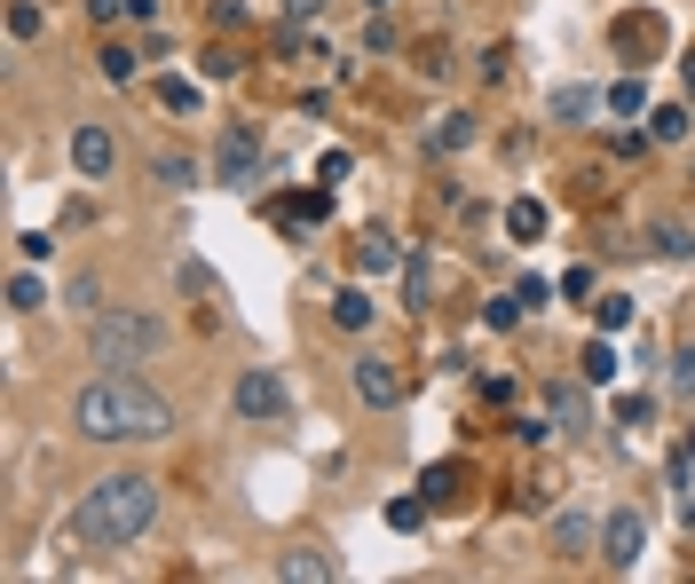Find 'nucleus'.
Listing matches in <instances>:
<instances>
[{"label":"nucleus","instance_id":"nucleus-21","mask_svg":"<svg viewBox=\"0 0 695 584\" xmlns=\"http://www.w3.org/2000/svg\"><path fill=\"white\" fill-rule=\"evenodd\" d=\"M427 505H435L427 490H419V498H395V505H387V529H404V537H411V529L427 522Z\"/></svg>","mask_w":695,"mask_h":584},{"label":"nucleus","instance_id":"nucleus-39","mask_svg":"<svg viewBox=\"0 0 695 584\" xmlns=\"http://www.w3.org/2000/svg\"><path fill=\"white\" fill-rule=\"evenodd\" d=\"M363 9H387V0H363Z\"/></svg>","mask_w":695,"mask_h":584},{"label":"nucleus","instance_id":"nucleus-36","mask_svg":"<svg viewBox=\"0 0 695 584\" xmlns=\"http://www.w3.org/2000/svg\"><path fill=\"white\" fill-rule=\"evenodd\" d=\"M301 16L316 24V16H324V0H285V24H301Z\"/></svg>","mask_w":695,"mask_h":584},{"label":"nucleus","instance_id":"nucleus-19","mask_svg":"<svg viewBox=\"0 0 695 584\" xmlns=\"http://www.w3.org/2000/svg\"><path fill=\"white\" fill-rule=\"evenodd\" d=\"M585 410H592V403H585V380H577V388H553V419H561V434L585 427Z\"/></svg>","mask_w":695,"mask_h":584},{"label":"nucleus","instance_id":"nucleus-25","mask_svg":"<svg viewBox=\"0 0 695 584\" xmlns=\"http://www.w3.org/2000/svg\"><path fill=\"white\" fill-rule=\"evenodd\" d=\"M656 253H664V261H695V237L664 222V229H656Z\"/></svg>","mask_w":695,"mask_h":584},{"label":"nucleus","instance_id":"nucleus-10","mask_svg":"<svg viewBox=\"0 0 695 584\" xmlns=\"http://www.w3.org/2000/svg\"><path fill=\"white\" fill-rule=\"evenodd\" d=\"M506 237H514V246H538V237H546V205L538 198H514L506 205Z\"/></svg>","mask_w":695,"mask_h":584},{"label":"nucleus","instance_id":"nucleus-24","mask_svg":"<svg viewBox=\"0 0 695 584\" xmlns=\"http://www.w3.org/2000/svg\"><path fill=\"white\" fill-rule=\"evenodd\" d=\"M9 308H16V317L40 308V277H32V269H16V277H9Z\"/></svg>","mask_w":695,"mask_h":584},{"label":"nucleus","instance_id":"nucleus-33","mask_svg":"<svg viewBox=\"0 0 695 584\" xmlns=\"http://www.w3.org/2000/svg\"><path fill=\"white\" fill-rule=\"evenodd\" d=\"M158 182H175V190H182V182H197V166H190V158H158Z\"/></svg>","mask_w":695,"mask_h":584},{"label":"nucleus","instance_id":"nucleus-23","mask_svg":"<svg viewBox=\"0 0 695 584\" xmlns=\"http://www.w3.org/2000/svg\"><path fill=\"white\" fill-rule=\"evenodd\" d=\"M333 324H340V332H363V324H372V300H363V293H340V300H333Z\"/></svg>","mask_w":695,"mask_h":584},{"label":"nucleus","instance_id":"nucleus-6","mask_svg":"<svg viewBox=\"0 0 695 584\" xmlns=\"http://www.w3.org/2000/svg\"><path fill=\"white\" fill-rule=\"evenodd\" d=\"M348 380H356V395L372 403V410H395V403H404V380H395V363H380V356H356Z\"/></svg>","mask_w":695,"mask_h":584},{"label":"nucleus","instance_id":"nucleus-28","mask_svg":"<svg viewBox=\"0 0 695 584\" xmlns=\"http://www.w3.org/2000/svg\"><path fill=\"white\" fill-rule=\"evenodd\" d=\"M475 143V119H443L435 127V151H467Z\"/></svg>","mask_w":695,"mask_h":584},{"label":"nucleus","instance_id":"nucleus-38","mask_svg":"<svg viewBox=\"0 0 695 584\" xmlns=\"http://www.w3.org/2000/svg\"><path fill=\"white\" fill-rule=\"evenodd\" d=\"M680 87H687V103H695V56H687V63H680Z\"/></svg>","mask_w":695,"mask_h":584},{"label":"nucleus","instance_id":"nucleus-3","mask_svg":"<svg viewBox=\"0 0 695 584\" xmlns=\"http://www.w3.org/2000/svg\"><path fill=\"white\" fill-rule=\"evenodd\" d=\"M87 348H95V363L127 371V363H151L158 348H167V324H158V317H135V308H119V317H95Z\"/></svg>","mask_w":695,"mask_h":584},{"label":"nucleus","instance_id":"nucleus-30","mask_svg":"<svg viewBox=\"0 0 695 584\" xmlns=\"http://www.w3.org/2000/svg\"><path fill=\"white\" fill-rule=\"evenodd\" d=\"M348 175H356V166H348V151H324V166H316V182H324V190H340Z\"/></svg>","mask_w":695,"mask_h":584},{"label":"nucleus","instance_id":"nucleus-29","mask_svg":"<svg viewBox=\"0 0 695 584\" xmlns=\"http://www.w3.org/2000/svg\"><path fill=\"white\" fill-rule=\"evenodd\" d=\"M104 80H119V87L135 80V48H119V40H111V48H104Z\"/></svg>","mask_w":695,"mask_h":584},{"label":"nucleus","instance_id":"nucleus-22","mask_svg":"<svg viewBox=\"0 0 695 584\" xmlns=\"http://www.w3.org/2000/svg\"><path fill=\"white\" fill-rule=\"evenodd\" d=\"M482 324H490V332H514V324H522V293H499V300H482Z\"/></svg>","mask_w":695,"mask_h":584},{"label":"nucleus","instance_id":"nucleus-26","mask_svg":"<svg viewBox=\"0 0 695 584\" xmlns=\"http://www.w3.org/2000/svg\"><path fill=\"white\" fill-rule=\"evenodd\" d=\"M9 40H40V9H32V0L9 9Z\"/></svg>","mask_w":695,"mask_h":584},{"label":"nucleus","instance_id":"nucleus-16","mask_svg":"<svg viewBox=\"0 0 695 584\" xmlns=\"http://www.w3.org/2000/svg\"><path fill=\"white\" fill-rule=\"evenodd\" d=\"M151 95H158V111H175V119H190V111H197V87H190V80H175V72L158 80Z\"/></svg>","mask_w":695,"mask_h":584},{"label":"nucleus","instance_id":"nucleus-12","mask_svg":"<svg viewBox=\"0 0 695 584\" xmlns=\"http://www.w3.org/2000/svg\"><path fill=\"white\" fill-rule=\"evenodd\" d=\"M577 380H585V388H601V380H616V348H609V332H601V339H592V348L577 356Z\"/></svg>","mask_w":695,"mask_h":584},{"label":"nucleus","instance_id":"nucleus-34","mask_svg":"<svg viewBox=\"0 0 695 584\" xmlns=\"http://www.w3.org/2000/svg\"><path fill=\"white\" fill-rule=\"evenodd\" d=\"M419 490H427V498H451V490H458V466H435V474H427Z\"/></svg>","mask_w":695,"mask_h":584},{"label":"nucleus","instance_id":"nucleus-2","mask_svg":"<svg viewBox=\"0 0 695 584\" xmlns=\"http://www.w3.org/2000/svg\"><path fill=\"white\" fill-rule=\"evenodd\" d=\"M151 522H158V482H151V474H104V482L80 498L72 537H87V545H135Z\"/></svg>","mask_w":695,"mask_h":584},{"label":"nucleus","instance_id":"nucleus-32","mask_svg":"<svg viewBox=\"0 0 695 584\" xmlns=\"http://www.w3.org/2000/svg\"><path fill=\"white\" fill-rule=\"evenodd\" d=\"M648 410H656L648 395H624V403H616V427H648Z\"/></svg>","mask_w":695,"mask_h":584},{"label":"nucleus","instance_id":"nucleus-17","mask_svg":"<svg viewBox=\"0 0 695 584\" xmlns=\"http://www.w3.org/2000/svg\"><path fill=\"white\" fill-rule=\"evenodd\" d=\"M687 119H695V103H672V111H656V119H648V143H680Z\"/></svg>","mask_w":695,"mask_h":584},{"label":"nucleus","instance_id":"nucleus-13","mask_svg":"<svg viewBox=\"0 0 695 584\" xmlns=\"http://www.w3.org/2000/svg\"><path fill=\"white\" fill-rule=\"evenodd\" d=\"M592 103H601L592 87H553V119H561V127H585V119H592Z\"/></svg>","mask_w":695,"mask_h":584},{"label":"nucleus","instance_id":"nucleus-20","mask_svg":"<svg viewBox=\"0 0 695 584\" xmlns=\"http://www.w3.org/2000/svg\"><path fill=\"white\" fill-rule=\"evenodd\" d=\"M63 308H80V317H104V277H72Z\"/></svg>","mask_w":695,"mask_h":584},{"label":"nucleus","instance_id":"nucleus-27","mask_svg":"<svg viewBox=\"0 0 695 584\" xmlns=\"http://www.w3.org/2000/svg\"><path fill=\"white\" fill-rule=\"evenodd\" d=\"M592 537H601V529H592V522H585V513H561V545H570V553H585V545H592Z\"/></svg>","mask_w":695,"mask_h":584},{"label":"nucleus","instance_id":"nucleus-37","mask_svg":"<svg viewBox=\"0 0 695 584\" xmlns=\"http://www.w3.org/2000/svg\"><path fill=\"white\" fill-rule=\"evenodd\" d=\"M87 16H95V24H111V16H127V0H87Z\"/></svg>","mask_w":695,"mask_h":584},{"label":"nucleus","instance_id":"nucleus-35","mask_svg":"<svg viewBox=\"0 0 695 584\" xmlns=\"http://www.w3.org/2000/svg\"><path fill=\"white\" fill-rule=\"evenodd\" d=\"M672 388H680V395H695V348H687V356H672Z\"/></svg>","mask_w":695,"mask_h":584},{"label":"nucleus","instance_id":"nucleus-7","mask_svg":"<svg viewBox=\"0 0 695 584\" xmlns=\"http://www.w3.org/2000/svg\"><path fill=\"white\" fill-rule=\"evenodd\" d=\"M72 166H80L87 182H104L111 166H119V143H111V127H80V134H72Z\"/></svg>","mask_w":695,"mask_h":584},{"label":"nucleus","instance_id":"nucleus-31","mask_svg":"<svg viewBox=\"0 0 695 584\" xmlns=\"http://www.w3.org/2000/svg\"><path fill=\"white\" fill-rule=\"evenodd\" d=\"M363 48H372V56H380V48H395V24H387V9H372V24H363Z\"/></svg>","mask_w":695,"mask_h":584},{"label":"nucleus","instance_id":"nucleus-11","mask_svg":"<svg viewBox=\"0 0 695 584\" xmlns=\"http://www.w3.org/2000/svg\"><path fill=\"white\" fill-rule=\"evenodd\" d=\"M356 269H363V277H387V269H395V237H387V229H363Z\"/></svg>","mask_w":695,"mask_h":584},{"label":"nucleus","instance_id":"nucleus-15","mask_svg":"<svg viewBox=\"0 0 695 584\" xmlns=\"http://www.w3.org/2000/svg\"><path fill=\"white\" fill-rule=\"evenodd\" d=\"M592 324H601L609 339H616V332H633V300H624V293H601V300H592Z\"/></svg>","mask_w":695,"mask_h":584},{"label":"nucleus","instance_id":"nucleus-1","mask_svg":"<svg viewBox=\"0 0 695 584\" xmlns=\"http://www.w3.org/2000/svg\"><path fill=\"white\" fill-rule=\"evenodd\" d=\"M72 427L87 442H167L175 434V403L158 388H143V380H127V371H111V380L80 388Z\"/></svg>","mask_w":695,"mask_h":584},{"label":"nucleus","instance_id":"nucleus-18","mask_svg":"<svg viewBox=\"0 0 695 584\" xmlns=\"http://www.w3.org/2000/svg\"><path fill=\"white\" fill-rule=\"evenodd\" d=\"M601 103H609L616 119H640V111H648V87H640V80H616V87H609Z\"/></svg>","mask_w":695,"mask_h":584},{"label":"nucleus","instance_id":"nucleus-8","mask_svg":"<svg viewBox=\"0 0 695 584\" xmlns=\"http://www.w3.org/2000/svg\"><path fill=\"white\" fill-rule=\"evenodd\" d=\"M214 166H221V182H253V175H261V143H253L245 127H229L221 151H214Z\"/></svg>","mask_w":695,"mask_h":584},{"label":"nucleus","instance_id":"nucleus-4","mask_svg":"<svg viewBox=\"0 0 695 584\" xmlns=\"http://www.w3.org/2000/svg\"><path fill=\"white\" fill-rule=\"evenodd\" d=\"M285 410H292V395H285V380H277V371H245V380H238V419L277 427Z\"/></svg>","mask_w":695,"mask_h":584},{"label":"nucleus","instance_id":"nucleus-14","mask_svg":"<svg viewBox=\"0 0 695 584\" xmlns=\"http://www.w3.org/2000/svg\"><path fill=\"white\" fill-rule=\"evenodd\" d=\"M404 293H411V308H435V261H427V253L404 261Z\"/></svg>","mask_w":695,"mask_h":584},{"label":"nucleus","instance_id":"nucleus-9","mask_svg":"<svg viewBox=\"0 0 695 584\" xmlns=\"http://www.w3.org/2000/svg\"><path fill=\"white\" fill-rule=\"evenodd\" d=\"M277 576H285V584H333L340 569H333V553H285Z\"/></svg>","mask_w":695,"mask_h":584},{"label":"nucleus","instance_id":"nucleus-5","mask_svg":"<svg viewBox=\"0 0 695 584\" xmlns=\"http://www.w3.org/2000/svg\"><path fill=\"white\" fill-rule=\"evenodd\" d=\"M640 545H648V522H640L633 505H616L609 522H601V561H609V569H633Z\"/></svg>","mask_w":695,"mask_h":584}]
</instances>
